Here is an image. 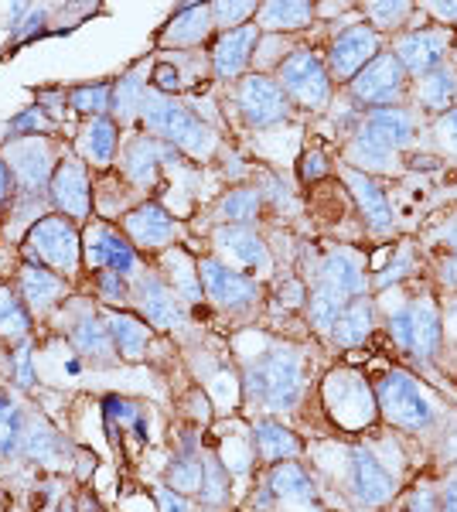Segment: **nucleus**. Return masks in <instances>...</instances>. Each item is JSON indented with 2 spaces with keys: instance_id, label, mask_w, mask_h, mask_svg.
I'll return each instance as SVG.
<instances>
[{
  "instance_id": "27",
  "label": "nucleus",
  "mask_w": 457,
  "mask_h": 512,
  "mask_svg": "<svg viewBox=\"0 0 457 512\" xmlns=\"http://www.w3.org/2000/svg\"><path fill=\"white\" fill-rule=\"evenodd\" d=\"M372 332H376V301H372L369 294H362L345 304V311L338 315L335 328H331L328 335L338 349H355V345H362Z\"/></svg>"
},
{
  "instance_id": "55",
  "label": "nucleus",
  "mask_w": 457,
  "mask_h": 512,
  "mask_svg": "<svg viewBox=\"0 0 457 512\" xmlns=\"http://www.w3.org/2000/svg\"><path fill=\"white\" fill-rule=\"evenodd\" d=\"M154 499H157V506H161V512H191V502L181 492L168 489V485H157Z\"/></svg>"
},
{
  "instance_id": "11",
  "label": "nucleus",
  "mask_w": 457,
  "mask_h": 512,
  "mask_svg": "<svg viewBox=\"0 0 457 512\" xmlns=\"http://www.w3.org/2000/svg\"><path fill=\"white\" fill-rule=\"evenodd\" d=\"M382 41H386V38L376 35V31H372L365 21L348 24L345 31H338V35L331 38L328 52H324V65H328L331 82L348 86V82L359 76L365 65L386 52V48H382Z\"/></svg>"
},
{
  "instance_id": "21",
  "label": "nucleus",
  "mask_w": 457,
  "mask_h": 512,
  "mask_svg": "<svg viewBox=\"0 0 457 512\" xmlns=\"http://www.w3.org/2000/svg\"><path fill=\"white\" fill-rule=\"evenodd\" d=\"M134 301L140 315L151 321L154 328H174L185 321V308H181V297L171 291L168 280L157 274H137L134 277Z\"/></svg>"
},
{
  "instance_id": "7",
  "label": "nucleus",
  "mask_w": 457,
  "mask_h": 512,
  "mask_svg": "<svg viewBox=\"0 0 457 512\" xmlns=\"http://www.w3.org/2000/svg\"><path fill=\"white\" fill-rule=\"evenodd\" d=\"M277 82L290 103H297L301 110H324L331 103V89H335V82L328 76V65L311 48L290 52L277 65Z\"/></svg>"
},
{
  "instance_id": "58",
  "label": "nucleus",
  "mask_w": 457,
  "mask_h": 512,
  "mask_svg": "<svg viewBox=\"0 0 457 512\" xmlns=\"http://www.w3.org/2000/svg\"><path fill=\"white\" fill-rule=\"evenodd\" d=\"M440 512H457V468L444 478V489H440Z\"/></svg>"
},
{
  "instance_id": "41",
  "label": "nucleus",
  "mask_w": 457,
  "mask_h": 512,
  "mask_svg": "<svg viewBox=\"0 0 457 512\" xmlns=\"http://www.w3.org/2000/svg\"><path fill=\"white\" fill-rule=\"evenodd\" d=\"M202 478H205V461L202 454L185 451L181 458H174L168 465V489L191 495V492H202Z\"/></svg>"
},
{
  "instance_id": "22",
  "label": "nucleus",
  "mask_w": 457,
  "mask_h": 512,
  "mask_svg": "<svg viewBox=\"0 0 457 512\" xmlns=\"http://www.w3.org/2000/svg\"><path fill=\"white\" fill-rule=\"evenodd\" d=\"M48 195H52L55 209L62 212L65 219H86L89 205H93V188H89V175L79 161H62L52 175V185H48Z\"/></svg>"
},
{
  "instance_id": "28",
  "label": "nucleus",
  "mask_w": 457,
  "mask_h": 512,
  "mask_svg": "<svg viewBox=\"0 0 457 512\" xmlns=\"http://www.w3.org/2000/svg\"><path fill=\"white\" fill-rule=\"evenodd\" d=\"M253 448L267 465H280V461H294L301 454V437H297L290 427L277 424V420H256L253 424Z\"/></svg>"
},
{
  "instance_id": "48",
  "label": "nucleus",
  "mask_w": 457,
  "mask_h": 512,
  "mask_svg": "<svg viewBox=\"0 0 457 512\" xmlns=\"http://www.w3.org/2000/svg\"><path fill=\"white\" fill-rule=\"evenodd\" d=\"M430 134H434L437 151L444 154V158H454L457 161V106H454V110H447L444 117L434 120Z\"/></svg>"
},
{
  "instance_id": "39",
  "label": "nucleus",
  "mask_w": 457,
  "mask_h": 512,
  "mask_svg": "<svg viewBox=\"0 0 457 512\" xmlns=\"http://www.w3.org/2000/svg\"><path fill=\"white\" fill-rule=\"evenodd\" d=\"M62 448H65L62 437H58L45 420H24L21 454H28L31 461H52Z\"/></svg>"
},
{
  "instance_id": "35",
  "label": "nucleus",
  "mask_w": 457,
  "mask_h": 512,
  "mask_svg": "<svg viewBox=\"0 0 457 512\" xmlns=\"http://www.w3.org/2000/svg\"><path fill=\"white\" fill-rule=\"evenodd\" d=\"M161 263H164V270H168L171 291L178 294L181 301H202L205 291H202V277H198V260H191L181 246H171Z\"/></svg>"
},
{
  "instance_id": "49",
  "label": "nucleus",
  "mask_w": 457,
  "mask_h": 512,
  "mask_svg": "<svg viewBox=\"0 0 457 512\" xmlns=\"http://www.w3.org/2000/svg\"><path fill=\"white\" fill-rule=\"evenodd\" d=\"M413 267H417V260H413V250H410V246H403V250L393 256V263H389V270H379L376 287H389V284L396 287L403 277H410V274H413Z\"/></svg>"
},
{
  "instance_id": "25",
  "label": "nucleus",
  "mask_w": 457,
  "mask_h": 512,
  "mask_svg": "<svg viewBox=\"0 0 457 512\" xmlns=\"http://www.w3.org/2000/svg\"><path fill=\"white\" fill-rule=\"evenodd\" d=\"M410 103L417 113H427V117H444L447 110L457 106V69L451 65H440V69L427 72V76L413 79L410 86Z\"/></svg>"
},
{
  "instance_id": "53",
  "label": "nucleus",
  "mask_w": 457,
  "mask_h": 512,
  "mask_svg": "<svg viewBox=\"0 0 457 512\" xmlns=\"http://www.w3.org/2000/svg\"><path fill=\"white\" fill-rule=\"evenodd\" d=\"M406 512H440V492H434L430 485H417L406 499Z\"/></svg>"
},
{
  "instance_id": "14",
  "label": "nucleus",
  "mask_w": 457,
  "mask_h": 512,
  "mask_svg": "<svg viewBox=\"0 0 457 512\" xmlns=\"http://www.w3.org/2000/svg\"><path fill=\"white\" fill-rule=\"evenodd\" d=\"M198 277H202L205 297H212L219 308L226 311H249L260 304V280L243 274V270L222 263L219 256H205L198 260Z\"/></svg>"
},
{
  "instance_id": "26",
  "label": "nucleus",
  "mask_w": 457,
  "mask_h": 512,
  "mask_svg": "<svg viewBox=\"0 0 457 512\" xmlns=\"http://www.w3.org/2000/svg\"><path fill=\"white\" fill-rule=\"evenodd\" d=\"M215 31L212 24V11L209 4H185L181 11L171 14V21L161 28V41L164 48H198L209 41V35Z\"/></svg>"
},
{
  "instance_id": "19",
  "label": "nucleus",
  "mask_w": 457,
  "mask_h": 512,
  "mask_svg": "<svg viewBox=\"0 0 457 512\" xmlns=\"http://www.w3.org/2000/svg\"><path fill=\"white\" fill-rule=\"evenodd\" d=\"M256 45H260V28H256V21H249L236 31H222L212 45V76L219 82L243 79L246 65L256 59Z\"/></svg>"
},
{
  "instance_id": "54",
  "label": "nucleus",
  "mask_w": 457,
  "mask_h": 512,
  "mask_svg": "<svg viewBox=\"0 0 457 512\" xmlns=\"http://www.w3.org/2000/svg\"><path fill=\"white\" fill-rule=\"evenodd\" d=\"M328 158H324L321 151H304L301 154V181H321L328 175Z\"/></svg>"
},
{
  "instance_id": "40",
  "label": "nucleus",
  "mask_w": 457,
  "mask_h": 512,
  "mask_svg": "<svg viewBox=\"0 0 457 512\" xmlns=\"http://www.w3.org/2000/svg\"><path fill=\"white\" fill-rule=\"evenodd\" d=\"M28 332H31L28 308L21 304L18 294L0 287V338H7V342H24Z\"/></svg>"
},
{
  "instance_id": "36",
  "label": "nucleus",
  "mask_w": 457,
  "mask_h": 512,
  "mask_svg": "<svg viewBox=\"0 0 457 512\" xmlns=\"http://www.w3.org/2000/svg\"><path fill=\"white\" fill-rule=\"evenodd\" d=\"M267 489L284 502H314V482L297 461H280L270 465Z\"/></svg>"
},
{
  "instance_id": "51",
  "label": "nucleus",
  "mask_w": 457,
  "mask_h": 512,
  "mask_svg": "<svg viewBox=\"0 0 457 512\" xmlns=\"http://www.w3.org/2000/svg\"><path fill=\"white\" fill-rule=\"evenodd\" d=\"M99 297L110 304H123L127 301V280L120 274H113V270H103V274H99Z\"/></svg>"
},
{
  "instance_id": "60",
  "label": "nucleus",
  "mask_w": 457,
  "mask_h": 512,
  "mask_svg": "<svg viewBox=\"0 0 457 512\" xmlns=\"http://www.w3.org/2000/svg\"><path fill=\"white\" fill-rule=\"evenodd\" d=\"M444 338H454L457 342V297L447 304V311H444Z\"/></svg>"
},
{
  "instance_id": "16",
  "label": "nucleus",
  "mask_w": 457,
  "mask_h": 512,
  "mask_svg": "<svg viewBox=\"0 0 457 512\" xmlns=\"http://www.w3.org/2000/svg\"><path fill=\"white\" fill-rule=\"evenodd\" d=\"M82 256L93 270H113L123 280H134L140 274L137 267V250L127 236H120L110 222H93L82 236Z\"/></svg>"
},
{
  "instance_id": "44",
  "label": "nucleus",
  "mask_w": 457,
  "mask_h": 512,
  "mask_svg": "<svg viewBox=\"0 0 457 512\" xmlns=\"http://www.w3.org/2000/svg\"><path fill=\"white\" fill-rule=\"evenodd\" d=\"M69 103L76 113H86V117H106L113 103V86L110 82H96V86H79L69 93Z\"/></svg>"
},
{
  "instance_id": "10",
  "label": "nucleus",
  "mask_w": 457,
  "mask_h": 512,
  "mask_svg": "<svg viewBox=\"0 0 457 512\" xmlns=\"http://www.w3.org/2000/svg\"><path fill=\"white\" fill-rule=\"evenodd\" d=\"M236 110L249 130H270L290 117V99L267 72H249L236 86Z\"/></svg>"
},
{
  "instance_id": "3",
  "label": "nucleus",
  "mask_w": 457,
  "mask_h": 512,
  "mask_svg": "<svg viewBox=\"0 0 457 512\" xmlns=\"http://www.w3.org/2000/svg\"><path fill=\"white\" fill-rule=\"evenodd\" d=\"M243 393L249 403H260L270 414L294 410L304 396V359L290 345L263 352L243 376Z\"/></svg>"
},
{
  "instance_id": "8",
  "label": "nucleus",
  "mask_w": 457,
  "mask_h": 512,
  "mask_svg": "<svg viewBox=\"0 0 457 512\" xmlns=\"http://www.w3.org/2000/svg\"><path fill=\"white\" fill-rule=\"evenodd\" d=\"M324 403L345 431H362L379 417L376 390L365 383V376L352 373V369H335L324 379Z\"/></svg>"
},
{
  "instance_id": "50",
  "label": "nucleus",
  "mask_w": 457,
  "mask_h": 512,
  "mask_svg": "<svg viewBox=\"0 0 457 512\" xmlns=\"http://www.w3.org/2000/svg\"><path fill=\"white\" fill-rule=\"evenodd\" d=\"M437 274H440V284L451 287V291H457V226L444 239V256H440Z\"/></svg>"
},
{
  "instance_id": "52",
  "label": "nucleus",
  "mask_w": 457,
  "mask_h": 512,
  "mask_svg": "<svg viewBox=\"0 0 457 512\" xmlns=\"http://www.w3.org/2000/svg\"><path fill=\"white\" fill-rule=\"evenodd\" d=\"M14 383L21 390H31V383H35V373H31V342H21L18 352H14Z\"/></svg>"
},
{
  "instance_id": "37",
  "label": "nucleus",
  "mask_w": 457,
  "mask_h": 512,
  "mask_svg": "<svg viewBox=\"0 0 457 512\" xmlns=\"http://www.w3.org/2000/svg\"><path fill=\"white\" fill-rule=\"evenodd\" d=\"M72 342H76V349L82 355H89V359H96V362L116 359V345L110 338V328H106V318H99V315L79 318L76 328H72Z\"/></svg>"
},
{
  "instance_id": "33",
  "label": "nucleus",
  "mask_w": 457,
  "mask_h": 512,
  "mask_svg": "<svg viewBox=\"0 0 457 512\" xmlns=\"http://www.w3.org/2000/svg\"><path fill=\"white\" fill-rule=\"evenodd\" d=\"M116 144H120V127H116L113 117H96L82 127V137H79V151L82 158L96 168H106L113 158H116Z\"/></svg>"
},
{
  "instance_id": "5",
  "label": "nucleus",
  "mask_w": 457,
  "mask_h": 512,
  "mask_svg": "<svg viewBox=\"0 0 457 512\" xmlns=\"http://www.w3.org/2000/svg\"><path fill=\"white\" fill-rule=\"evenodd\" d=\"M372 390H376L379 417L389 427L420 434L437 424V400L417 376L403 373V369H389V373L379 376V383Z\"/></svg>"
},
{
  "instance_id": "15",
  "label": "nucleus",
  "mask_w": 457,
  "mask_h": 512,
  "mask_svg": "<svg viewBox=\"0 0 457 512\" xmlns=\"http://www.w3.org/2000/svg\"><path fill=\"white\" fill-rule=\"evenodd\" d=\"M0 158L7 161L11 168L14 181L24 195H41L48 185H52V175H55V158H52V144L45 137H18L4 147Z\"/></svg>"
},
{
  "instance_id": "29",
  "label": "nucleus",
  "mask_w": 457,
  "mask_h": 512,
  "mask_svg": "<svg viewBox=\"0 0 457 512\" xmlns=\"http://www.w3.org/2000/svg\"><path fill=\"white\" fill-rule=\"evenodd\" d=\"M318 14H314L311 0H270V4H260L256 11V28L270 31V35H280V31H301L307 28Z\"/></svg>"
},
{
  "instance_id": "30",
  "label": "nucleus",
  "mask_w": 457,
  "mask_h": 512,
  "mask_svg": "<svg viewBox=\"0 0 457 512\" xmlns=\"http://www.w3.org/2000/svg\"><path fill=\"white\" fill-rule=\"evenodd\" d=\"M420 4H410V0H365L359 7L365 24H369L376 35H403L406 28H413V14H417Z\"/></svg>"
},
{
  "instance_id": "47",
  "label": "nucleus",
  "mask_w": 457,
  "mask_h": 512,
  "mask_svg": "<svg viewBox=\"0 0 457 512\" xmlns=\"http://www.w3.org/2000/svg\"><path fill=\"white\" fill-rule=\"evenodd\" d=\"M52 130V120H48V113H45V106L35 103V106H28L24 113H18L11 123H7V137H38V134H48Z\"/></svg>"
},
{
  "instance_id": "1",
  "label": "nucleus",
  "mask_w": 457,
  "mask_h": 512,
  "mask_svg": "<svg viewBox=\"0 0 457 512\" xmlns=\"http://www.w3.org/2000/svg\"><path fill=\"white\" fill-rule=\"evenodd\" d=\"M420 130V117L413 106H386V110L362 113L359 127L348 137L342 158L345 168H355L362 175H393L403 168V154L413 147Z\"/></svg>"
},
{
  "instance_id": "2",
  "label": "nucleus",
  "mask_w": 457,
  "mask_h": 512,
  "mask_svg": "<svg viewBox=\"0 0 457 512\" xmlns=\"http://www.w3.org/2000/svg\"><path fill=\"white\" fill-rule=\"evenodd\" d=\"M140 120H144V127L151 130V137L171 144L174 151H185L188 158L205 161V158H212L215 147H219L215 130L202 117H198L191 106H185L181 99H174V96L154 93V89L144 96Z\"/></svg>"
},
{
  "instance_id": "18",
  "label": "nucleus",
  "mask_w": 457,
  "mask_h": 512,
  "mask_svg": "<svg viewBox=\"0 0 457 512\" xmlns=\"http://www.w3.org/2000/svg\"><path fill=\"white\" fill-rule=\"evenodd\" d=\"M123 229H127V239L134 243V250L137 246L140 250H168V246H178L181 236L178 219L157 202H140L134 212H127Z\"/></svg>"
},
{
  "instance_id": "34",
  "label": "nucleus",
  "mask_w": 457,
  "mask_h": 512,
  "mask_svg": "<svg viewBox=\"0 0 457 512\" xmlns=\"http://www.w3.org/2000/svg\"><path fill=\"white\" fill-rule=\"evenodd\" d=\"M260 212H263V195L260 188H249V185L232 188L215 205V216H219L222 226H253L260 219Z\"/></svg>"
},
{
  "instance_id": "6",
  "label": "nucleus",
  "mask_w": 457,
  "mask_h": 512,
  "mask_svg": "<svg viewBox=\"0 0 457 512\" xmlns=\"http://www.w3.org/2000/svg\"><path fill=\"white\" fill-rule=\"evenodd\" d=\"M410 86L413 79L406 76L393 52H382L379 59H372L365 69L348 82V96L352 106L362 113L369 110H386V106H410Z\"/></svg>"
},
{
  "instance_id": "9",
  "label": "nucleus",
  "mask_w": 457,
  "mask_h": 512,
  "mask_svg": "<svg viewBox=\"0 0 457 512\" xmlns=\"http://www.w3.org/2000/svg\"><path fill=\"white\" fill-rule=\"evenodd\" d=\"M31 260L45 263L58 274H76L82 260V239L65 216H45L28 229V243H24Z\"/></svg>"
},
{
  "instance_id": "4",
  "label": "nucleus",
  "mask_w": 457,
  "mask_h": 512,
  "mask_svg": "<svg viewBox=\"0 0 457 512\" xmlns=\"http://www.w3.org/2000/svg\"><path fill=\"white\" fill-rule=\"evenodd\" d=\"M393 345L420 366H430L444 349V311L434 294L406 297L386 315Z\"/></svg>"
},
{
  "instance_id": "31",
  "label": "nucleus",
  "mask_w": 457,
  "mask_h": 512,
  "mask_svg": "<svg viewBox=\"0 0 457 512\" xmlns=\"http://www.w3.org/2000/svg\"><path fill=\"white\" fill-rule=\"evenodd\" d=\"M65 284L62 277L52 274L48 267H38V263H24L21 267V297L31 311H48L52 304L62 301Z\"/></svg>"
},
{
  "instance_id": "23",
  "label": "nucleus",
  "mask_w": 457,
  "mask_h": 512,
  "mask_svg": "<svg viewBox=\"0 0 457 512\" xmlns=\"http://www.w3.org/2000/svg\"><path fill=\"white\" fill-rule=\"evenodd\" d=\"M171 158H178V151H174L171 144H164V140H157L151 134H140L123 147L120 164H123V175H127L130 185L147 188V185H157V168Z\"/></svg>"
},
{
  "instance_id": "57",
  "label": "nucleus",
  "mask_w": 457,
  "mask_h": 512,
  "mask_svg": "<svg viewBox=\"0 0 457 512\" xmlns=\"http://www.w3.org/2000/svg\"><path fill=\"white\" fill-rule=\"evenodd\" d=\"M423 14H434V18L440 21V28H451V24H457V0H451V4H420Z\"/></svg>"
},
{
  "instance_id": "12",
  "label": "nucleus",
  "mask_w": 457,
  "mask_h": 512,
  "mask_svg": "<svg viewBox=\"0 0 457 512\" xmlns=\"http://www.w3.org/2000/svg\"><path fill=\"white\" fill-rule=\"evenodd\" d=\"M345 489L359 506L382 509L396 499L400 482L369 448H352L345 458Z\"/></svg>"
},
{
  "instance_id": "24",
  "label": "nucleus",
  "mask_w": 457,
  "mask_h": 512,
  "mask_svg": "<svg viewBox=\"0 0 457 512\" xmlns=\"http://www.w3.org/2000/svg\"><path fill=\"white\" fill-rule=\"evenodd\" d=\"M318 287L345 297V301H355V297L369 291V277H365L359 256L348 250H335L318 263Z\"/></svg>"
},
{
  "instance_id": "13",
  "label": "nucleus",
  "mask_w": 457,
  "mask_h": 512,
  "mask_svg": "<svg viewBox=\"0 0 457 512\" xmlns=\"http://www.w3.org/2000/svg\"><path fill=\"white\" fill-rule=\"evenodd\" d=\"M451 28H440V24H427V28H406L403 35L393 38V55L400 59L410 79H420L427 72L447 65V55H451Z\"/></svg>"
},
{
  "instance_id": "59",
  "label": "nucleus",
  "mask_w": 457,
  "mask_h": 512,
  "mask_svg": "<svg viewBox=\"0 0 457 512\" xmlns=\"http://www.w3.org/2000/svg\"><path fill=\"white\" fill-rule=\"evenodd\" d=\"M14 188H18V181H14L11 168H7V161L0 158V202H7V198H14Z\"/></svg>"
},
{
  "instance_id": "43",
  "label": "nucleus",
  "mask_w": 457,
  "mask_h": 512,
  "mask_svg": "<svg viewBox=\"0 0 457 512\" xmlns=\"http://www.w3.org/2000/svg\"><path fill=\"white\" fill-rule=\"evenodd\" d=\"M205 478H202V502L205 506H226L229 502V468L215 454H202Z\"/></svg>"
},
{
  "instance_id": "32",
  "label": "nucleus",
  "mask_w": 457,
  "mask_h": 512,
  "mask_svg": "<svg viewBox=\"0 0 457 512\" xmlns=\"http://www.w3.org/2000/svg\"><path fill=\"white\" fill-rule=\"evenodd\" d=\"M106 328H110L116 355H123L127 362H140L147 355V342H151V325L147 321L116 311V315H106Z\"/></svg>"
},
{
  "instance_id": "17",
  "label": "nucleus",
  "mask_w": 457,
  "mask_h": 512,
  "mask_svg": "<svg viewBox=\"0 0 457 512\" xmlns=\"http://www.w3.org/2000/svg\"><path fill=\"white\" fill-rule=\"evenodd\" d=\"M215 250H219V260L229 263V267H243V270H260V274H270L273 270V256L270 246L256 229L249 226H219L212 233Z\"/></svg>"
},
{
  "instance_id": "20",
  "label": "nucleus",
  "mask_w": 457,
  "mask_h": 512,
  "mask_svg": "<svg viewBox=\"0 0 457 512\" xmlns=\"http://www.w3.org/2000/svg\"><path fill=\"white\" fill-rule=\"evenodd\" d=\"M342 178L348 185V195H352L355 209H359V216L365 222V229H372V233H379V236L389 233V229L396 226V216L379 181L372 175H362V171H355V168H345V164H342Z\"/></svg>"
},
{
  "instance_id": "38",
  "label": "nucleus",
  "mask_w": 457,
  "mask_h": 512,
  "mask_svg": "<svg viewBox=\"0 0 457 512\" xmlns=\"http://www.w3.org/2000/svg\"><path fill=\"white\" fill-rule=\"evenodd\" d=\"M147 79L144 72H127V76H120V82L113 86V103H110V110L116 113V120L120 123H130V120H137L140 117V106H144V96L151 93L147 89Z\"/></svg>"
},
{
  "instance_id": "45",
  "label": "nucleus",
  "mask_w": 457,
  "mask_h": 512,
  "mask_svg": "<svg viewBox=\"0 0 457 512\" xmlns=\"http://www.w3.org/2000/svg\"><path fill=\"white\" fill-rule=\"evenodd\" d=\"M209 11H212V24L219 31H236L249 24V18H256L260 4H253V0H215V4H209Z\"/></svg>"
},
{
  "instance_id": "46",
  "label": "nucleus",
  "mask_w": 457,
  "mask_h": 512,
  "mask_svg": "<svg viewBox=\"0 0 457 512\" xmlns=\"http://www.w3.org/2000/svg\"><path fill=\"white\" fill-rule=\"evenodd\" d=\"M21 434H24L21 407L7 400V396H0V454H4V458L21 451Z\"/></svg>"
},
{
  "instance_id": "42",
  "label": "nucleus",
  "mask_w": 457,
  "mask_h": 512,
  "mask_svg": "<svg viewBox=\"0 0 457 512\" xmlns=\"http://www.w3.org/2000/svg\"><path fill=\"white\" fill-rule=\"evenodd\" d=\"M345 297L324 291V287H314L311 294H307V318H311V325L318 328V332H331L335 328L338 315L345 311Z\"/></svg>"
},
{
  "instance_id": "56",
  "label": "nucleus",
  "mask_w": 457,
  "mask_h": 512,
  "mask_svg": "<svg viewBox=\"0 0 457 512\" xmlns=\"http://www.w3.org/2000/svg\"><path fill=\"white\" fill-rule=\"evenodd\" d=\"M106 417L110 420H140V410H137V403L134 400H120V396H110L106 400Z\"/></svg>"
}]
</instances>
